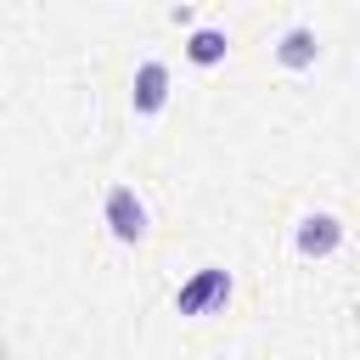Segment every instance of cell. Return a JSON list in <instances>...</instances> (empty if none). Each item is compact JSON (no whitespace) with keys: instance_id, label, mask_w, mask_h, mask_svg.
Wrapping results in <instances>:
<instances>
[{"instance_id":"3957f363","label":"cell","mask_w":360,"mask_h":360,"mask_svg":"<svg viewBox=\"0 0 360 360\" xmlns=\"http://www.w3.org/2000/svg\"><path fill=\"white\" fill-rule=\"evenodd\" d=\"M169 90H174L169 62L146 56V62L135 68V79H129V107H135V118H158V112L169 107Z\"/></svg>"},{"instance_id":"7a4b0ae2","label":"cell","mask_w":360,"mask_h":360,"mask_svg":"<svg viewBox=\"0 0 360 360\" xmlns=\"http://www.w3.org/2000/svg\"><path fill=\"white\" fill-rule=\"evenodd\" d=\"M231 270L225 264H202V270H191L180 287H174V315H186V321H202V315H214V309H225V298H231Z\"/></svg>"},{"instance_id":"8992f818","label":"cell","mask_w":360,"mask_h":360,"mask_svg":"<svg viewBox=\"0 0 360 360\" xmlns=\"http://www.w3.org/2000/svg\"><path fill=\"white\" fill-rule=\"evenodd\" d=\"M180 51H186V62H191V68H219V62L231 56V34H225V28H214V22H202V28H191V34H186V45H180Z\"/></svg>"},{"instance_id":"5b68a950","label":"cell","mask_w":360,"mask_h":360,"mask_svg":"<svg viewBox=\"0 0 360 360\" xmlns=\"http://www.w3.org/2000/svg\"><path fill=\"white\" fill-rule=\"evenodd\" d=\"M270 56H276V68H287V73H304V68H315V62H321V34H315L309 22H287V28L276 34Z\"/></svg>"},{"instance_id":"277c9868","label":"cell","mask_w":360,"mask_h":360,"mask_svg":"<svg viewBox=\"0 0 360 360\" xmlns=\"http://www.w3.org/2000/svg\"><path fill=\"white\" fill-rule=\"evenodd\" d=\"M292 248H298V259H332L343 248V219L326 214V208H309L292 225Z\"/></svg>"},{"instance_id":"6da1fadb","label":"cell","mask_w":360,"mask_h":360,"mask_svg":"<svg viewBox=\"0 0 360 360\" xmlns=\"http://www.w3.org/2000/svg\"><path fill=\"white\" fill-rule=\"evenodd\" d=\"M101 225H107V236L124 242V248H141V242H146L152 214H146V202H141V191H135L129 180H112V186L101 191Z\"/></svg>"}]
</instances>
